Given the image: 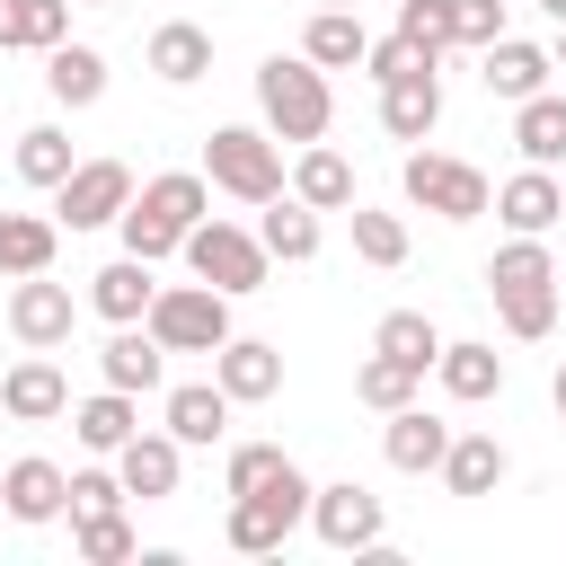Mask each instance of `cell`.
<instances>
[{"instance_id":"obj_1","label":"cell","mask_w":566,"mask_h":566,"mask_svg":"<svg viewBox=\"0 0 566 566\" xmlns=\"http://www.w3.org/2000/svg\"><path fill=\"white\" fill-rule=\"evenodd\" d=\"M203 203H212V186H203V177H186V168L150 177V186L115 212V221H124V248H133V256H150V265H159V256H177V239L203 221Z\"/></svg>"},{"instance_id":"obj_2","label":"cell","mask_w":566,"mask_h":566,"mask_svg":"<svg viewBox=\"0 0 566 566\" xmlns=\"http://www.w3.org/2000/svg\"><path fill=\"white\" fill-rule=\"evenodd\" d=\"M256 106H265V124H274L283 142H318V133H327V115H336L327 71H318L310 53H274V62L256 71Z\"/></svg>"},{"instance_id":"obj_3","label":"cell","mask_w":566,"mask_h":566,"mask_svg":"<svg viewBox=\"0 0 566 566\" xmlns=\"http://www.w3.org/2000/svg\"><path fill=\"white\" fill-rule=\"evenodd\" d=\"M142 327H150L168 354H212V345L230 336V292H212V283H168V292H150Z\"/></svg>"},{"instance_id":"obj_4","label":"cell","mask_w":566,"mask_h":566,"mask_svg":"<svg viewBox=\"0 0 566 566\" xmlns=\"http://www.w3.org/2000/svg\"><path fill=\"white\" fill-rule=\"evenodd\" d=\"M203 177H212L221 195H239V203H274V195H283V150H274L265 133H248V124H221V133L203 142Z\"/></svg>"},{"instance_id":"obj_5","label":"cell","mask_w":566,"mask_h":566,"mask_svg":"<svg viewBox=\"0 0 566 566\" xmlns=\"http://www.w3.org/2000/svg\"><path fill=\"white\" fill-rule=\"evenodd\" d=\"M177 256L195 265V283H212V292H256L265 283V239H248V230H230V221H195L186 239H177Z\"/></svg>"},{"instance_id":"obj_6","label":"cell","mask_w":566,"mask_h":566,"mask_svg":"<svg viewBox=\"0 0 566 566\" xmlns=\"http://www.w3.org/2000/svg\"><path fill=\"white\" fill-rule=\"evenodd\" d=\"M407 203L442 212V221H478L495 203V186L469 168V159H442V150H407Z\"/></svg>"},{"instance_id":"obj_7","label":"cell","mask_w":566,"mask_h":566,"mask_svg":"<svg viewBox=\"0 0 566 566\" xmlns=\"http://www.w3.org/2000/svg\"><path fill=\"white\" fill-rule=\"evenodd\" d=\"M301 513H310V478H292V486H256V495H230V548L274 557V548L292 539Z\"/></svg>"},{"instance_id":"obj_8","label":"cell","mask_w":566,"mask_h":566,"mask_svg":"<svg viewBox=\"0 0 566 566\" xmlns=\"http://www.w3.org/2000/svg\"><path fill=\"white\" fill-rule=\"evenodd\" d=\"M124 203H133V168H124V159H80V168L53 186V212H62L71 230H106Z\"/></svg>"},{"instance_id":"obj_9","label":"cell","mask_w":566,"mask_h":566,"mask_svg":"<svg viewBox=\"0 0 566 566\" xmlns=\"http://www.w3.org/2000/svg\"><path fill=\"white\" fill-rule=\"evenodd\" d=\"M71 318H80V301H71V283H44V274H18V292H9V327H18V345H35V354H53V345H71Z\"/></svg>"},{"instance_id":"obj_10","label":"cell","mask_w":566,"mask_h":566,"mask_svg":"<svg viewBox=\"0 0 566 566\" xmlns=\"http://www.w3.org/2000/svg\"><path fill=\"white\" fill-rule=\"evenodd\" d=\"M212 380H221L230 407H256V398L283 389V354H274L265 336H221V345H212Z\"/></svg>"},{"instance_id":"obj_11","label":"cell","mask_w":566,"mask_h":566,"mask_svg":"<svg viewBox=\"0 0 566 566\" xmlns=\"http://www.w3.org/2000/svg\"><path fill=\"white\" fill-rule=\"evenodd\" d=\"M310 522L327 548H380V495H363L354 478L345 486H310Z\"/></svg>"},{"instance_id":"obj_12","label":"cell","mask_w":566,"mask_h":566,"mask_svg":"<svg viewBox=\"0 0 566 566\" xmlns=\"http://www.w3.org/2000/svg\"><path fill=\"white\" fill-rule=\"evenodd\" d=\"M380 124H389V142H424V133L442 124L433 62H416V71H398V80H380Z\"/></svg>"},{"instance_id":"obj_13","label":"cell","mask_w":566,"mask_h":566,"mask_svg":"<svg viewBox=\"0 0 566 566\" xmlns=\"http://www.w3.org/2000/svg\"><path fill=\"white\" fill-rule=\"evenodd\" d=\"M0 504H9L18 522H53V513H71V478H62L53 460H9V469H0Z\"/></svg>"},{"instance_id":"obj_14","label":"cell","mask_w":566,"mask_h":566,"mask_svg":"<svg viewBox=\"0 0 566 566\" xmlns=\"http://www.w3.org/2000/svg\"><path fill=\"white\" fill-rule=\"evenodd\" d=\"M478 53H486V71H478V80H486L495 97H513V106H522V97H539V88H548V71H557V62H548L539 44H522V35H495V44H478Z\"/></svg>"},{"instance_id":"obj_15","label":"cell","mask_w":566,"mask_h":566,"mask_svg":"<svg viewBox=\"0 0 566 566\" xmlns=\"http://www.w3.org/2000/svg\"><path fill=\"white\" fill-rule=\"evenodd\" d=\"M150 292H159V283H150V256H133V248L88 274V301H97V318H115V327H133V318L150 310Z\"/></svg>"},{"instance_id":"obj_16","label":"cell","mask_w":566,"mask_h":566,"mask_svg":"<svg viewBox=\"0 0 566 566\" xmlns=\"http://www.w3.org/2000/svg\"><path fill=\"white\" fill-rule=\"evenodd\" d=\"M0 407H9L18 424H53V416L71 407V380H62V371H53L44 354H27V363H18L9 380H0Z\"/></svg>"},{"instance_id":"obj_17","label":"cell","mask_w":566,"mask_h":566,"mask_svg":"<svg viewBox=\"0 0 566 566\" xmlns=\"http://www.w3.org/2000/svg\"><path fill=\"white\" fill-rule=\"evenodd\" d=\"M115 478H124V495H142V504L177 495V433H133V442L115 451Z\"/></svg>"},{"instance_id":"obj_18","label":"cell","mask_w":566,"mask_h":566,"mask_svg":"<svg viewBox=\"0 0 566 566\" xmlns=\"http://www.w3.org/2000/svg\"><path fill=\"white\" fill-rule=\"evenodd\" d=\"M495 212H504L522 239H539V230L566 212V186H557L548 168H522V177H504V186H495Z\"/></svg>"},{"instance_id":"obj_19","label":"cell","mask_w":566,"mask_h":566,"mask_svg":"<svg viewBox=\"0 0 566 566\" xmlns=\"http://www.w3.org/2000/svg\"><path fill=\"white\" fill-rule=\"evenodd\" d=\"M97 363H106V389H133V398H142V389H159L168 345H159V336L133 318V327H115V336H106V354H97Z\"/></svg>"},{"instance_id":"obj_20","label":"cell","mask_w":566,"mask_h":566,"mask_svg":"<svg viewBox=\"0 0 566 566\" xmlns=\"http://www.w3.org/2000/svg\"><path fill=\"white\" fill-rule=\"evenodd\" d=\"M442 451H451V424H442V416H424V407H389V469L424 478V469H442Z\"/></svg>"},{"instance_id":"obj_21","label":"cell","mask_w":566,"mask_h":566,"mask_svg":"<svg viewBox=\"0 0 566 566\" xmlns=\"http://www.w3.org/2000/svg\"><path fill=\"white\" fill-rule=\"evenodd\" d=\"M71 35V0H0V53H53Z\"/></svg>"},{"instance_id":"obj_22","label":"cell","mask_w":566,"mask_h":566,"mask_svg":"<svg viewBox=\"0 0 566 566\" xmlns=\"http://www.w3.org/2000/svg\"><path fill=\"white\" fill-rule=\"evenodd\" d=\"M150 71H159L168 88H195V80L212 71V35H203L195 18H168V27L150 35Z\"/></svg>"},{"instance_id":"obj_23","label":"cell","mask_w":566,"mask_h":566,"mask_svg":"<svg viewBox=\"0 0 566 566\" xmlns=\"http://www.w3.org/2000/svg\"><path fill=\"white\" fill-rule=\"evenodd\" d=\"M44 88H53L62 106H97V97H106V53H97V44H71V35H62V44L44 53Z\"/></svg>"},{"instance_id":"obj_24","label":"cell","mask_w":566,"mask_h":566,"mask_svg":"<svg viewBox=\"0 0 566 566\" xmlns=\"http://www.w3.org/2000/svg\"><path fill=\"white\" fill-rule=\"evenodd\" d=\"M513 150H522L531 168H557V159H566V97H548V88L522 97V106H513Z\"/></svg>"},{"instance_id":"obj_25","label":"cell","mask_w":566,"mask_h":566,"mask_svg":"<svg viewBox=\"0 0 566 566\" xmlns=\"http://www.w3.org/2000/svg\"><path fill=\"white\" fill-rule=\"evenodd\" d=\"M292 195H301L310 212H345V203H354V168H345V150L310 142V150H301V168H292Z\"/></svg>"},{"instance_id":"obj_26","label":"cell","mask_w":566,"mask_h":566,"mask_svg":"<svg viewBox=\"0 0 566 566\" xmlns=\"http://www.w3.org/2000/svg\"><path fill=\"white\" fill-rule=\"evenodd\" d=\"M221 424H230L221 380H186V389H168V433H177V451H186V442H221Z\"/></svg>"},{"instance_id":"obj_27","label":"cell","mask_w":566,"mask_h":566,"mask_svg":"<svg viewBox=\"0 0 566 566\" xmlns=\"http://www.w3.org/2000/svg\"><path fill=\"white\" fill-rule=\"evenodd\" d=\"M71 433L88 442V451H124L142 424H133V389H97V398H80L71 407Z\"/></svg>"},{"instance_id":"obj_28","label":"cell","mask_w":566,"mask_h":566,"mask_svg":"<svg viewBox=\"0 0 566 566\" xmlns=\"http://www.w3.org/2000/svg\"><path fill=\"white\" fill-rule=\"evenodd\" d=\"M442 478H451V495H495V478H504V442H495V433H451Z\"/></svg>"},{"instance_id":"obj_29","label":"cell","mask_w":566,"mask_h":566,"mask_svg":"<svg viewBox=\"0 0 566 566\" xmlns=\"http://www.w3.org/2000/svg\"><path fill=\"white\" fill-rule=\"evenodd\" d=\"M363 44H371V35H363V18H354V9H318V18H310V35H301V53H310L318 71H354V62H363Z\"/></svg>"},{"instance_id":"obj_30","label":"cell","mask_w":566,"mask_h":566,"mask_svg":"<svg viewBox=\"0 0 566 566\" xmlns=\"http://www.w3.org/2000/svg\"><path fill=\"white\" fill-rule=\"evenodd\" d=\"M433 371H442L451 398H495V389H504V354H495V345H442Z\"/></svg>"},{"instance_id":"obj_31","label":"cell","mask_w":566,"mask_h":566,"mask_svg":"<svg viewBox=\"0 0 566 566\" xmlns=\"http://www.w3.org/2000/svg\"><path fill=\"white\" fill-rule=\"evenodd\" d=\"M256 239H265V256H283V265H310V256H318V212H310L301 195H292V203L274 195V212H265V230H256Z\"/></svg>"},{"instance_id":"obj_32","label":"cell","mask_w":566,"mask_h":566,"mask_svg":"<svg viewBox=\"0 0 566 566\" xmlns=\"http://www.w3.org/2000/svg\"><path fill=\"white\" fill-rule=\"evenodd\" d=\"M71 168H80V159H71V133H62V124H27V133H18V177H27V186H62Z\"/></svg>"},{"instance_id":"obj_33","label":"cell","mask_w":566,"mask_h":566,"mask_svg":"<svg viewBox=\"0 0 566 566\" xmlns=\"http://www.w3.org/2000/svg\"><path fill=\"white\" fill-rule=\"evenodd\" d=\"M44 265H53V221L0 212V274H44Z\"/></svg>"},{"instance_id":"obj_34","label":"cell","mask_w":566,"mask_h":566,"mask_svg":"<svg viewBox=\"0 0 566 566\" xmlns=\"http://www.w3.org/2000/svg\"><path fill=\"white\" fill-rule=\"evenodd\" d=\"M371 345H380V354H398V363H416V371H433V354H442V327H433L424 310H389Z\"/></svg>"},{"instance_id":"obj_35","label":"cell","mask_w":566,"mask_h":566,"mask_svg":"<svg viewBox=\"0 0 566 566\" xmlns=\"http://www.w3.org/2000/svg\"><path fill=\"white\" fill-rule=\"evenodd\" d=\"M416 380H424V371H416V363H398V354H380V345H371V363H363V371H354V398H363V407H380V416H389V407H407V398H416Z\"/></svg>"},{"instance_id":"obj_36","label":"cell","mask_w":566,"mask_h":566,"mask_svg":"<svg viewBox=\"0 0 566 566\" xmlns=\"http://www.w3.org/2000/svg\"><path fill=\"white\" fill-rule=\"evenodd\" d=\"M531 283H557V265H548L539 239L513 230V248H495V265H486V292H531Z\"/></svg>"},{"instance_id":"obj_37","label":"cell","mask_w":566,"mask_h":566,"mask_svg":"<svg viewBox=\"0 0 566 566\" xmlns=\"http://www.w3.org/2000/svg\"><path fill=\"white\" fill-rule=\"evenodd\" d=\"M345 221H354V256H363V265H398V256H407V221H398V212H363V203H354Z\"/></svg>"},{"instance_id":"obj_38","label":"cell","mask_w":566,"mask_h":566,"mask_svg":"<svg viewBox=\"0 0 566 566\" xmlns=\"http://www.w3.org/2000/svg\"><path fill=\"white\" fill-rule=\"evenodd\" d=\"M292 478H301V469H292L274 442H239V451H230V495H256V486H292Z\"/></svg>"},{"instance_id":"obj_39","label":"cell","mask_w":566,"mask_h":566,"mask_svg":"<svg viewBox=\"0 0 566 566\" xmlns=\"http://www.w3.org/2000/svg\"><path fill=\"white\" fill-rule=\"evenodd\" d=\"M495 310H504V327H513V336H548V327H557V283H531V292H495Z\"/></svg>"},{"instance_id":"obj_40","label":"cell","mask_w":566,"mask_h":566,"mask_svg":"<svg viewBox=\"0 0 566 566\" xmlns=\"http://www.w3.org/2000/svg\"><path fill=\"white\" fill-rule=\"evenodd\" d=\"M398 35L433 62V53L451 44V0H398Z\"/></svg>"},{"instance_id":"obj_41","label":"cell","mask_w":566,"mask_h":566,"mask_svg":"<svg viewBox=\"0 0 566 566\" xmlns=\"http://www.w3.org/2000/svg\"><path fill=\"white\" fill-rule=\"evenodd\" d=\"M80 557H88V566L133 557V522H124V513H88V522H80Z\"/></svg>"},{"instance_id":"obj_42","label":"cell","mask_w":566,"mask_h":566,"mask_svg":"<svg viewBox=\"0 0 566 566\" xmlns=\"http://www.w3.org/2000/svg\"><path fill=\"white\" fill-rule=\"evenodd\" d=\"M115 504H124V478H106V469H71V522L115 513Z\"/></svg>"},{"instance_id":"obj_43","label":"cell","mask_w":566,"mask_h":566,"mask_svg":"<svg viewBox=\"0 0 566 566\" xmlns=\"http://www.w3.org/2000/svg\"><path fill=\"white\" fill-rule=\"evenodd\" d=\"M504 35V0H451V44H495Z\"/></svg>"},{"instance_id":"obj_44","label":"cell","mask_w":566,"mask_h":566,"mask_svg":"<svg viewBox=\"0 0 566 566\" xmlns=\"http://www.w3.org/2000/svg\"><path fill=\"white\" fill-rule=\"evenodd\" d=\"M363 62H371V80H398V71H416L424 53H416L407 35H389V44H363Z\"/></svg>"},{"instance_id":"obj_45","label":"cell","mask_w":566,"mask_h":566,"mask_svg":"<svg viewBox=\"0 0 566 566\" xmlns=\"http://www.w3.org/2000/svg\"><path fill=\"white\" fill-rule=\"evenodd\" d=\"M548 398H557V416H566V363H557V380H548Z\"/></svg>"},{"instance_id":"obj_46","label":"cell","mask_w":566,"mask_h":566,"mask_svg":"<svg viewBox=\"0 0 566 566\" xmlns=\"http://www.w3.org/2000/svg\"><path fill=\"white\" fill-rule=\"evenodd\" d=\"M539 9H548V18H557V27H566V0H539Z\"/></svg>"},{"instance_id":"obj_47","label":"cell","mask_w":566,"mask_h":566,"mask_svg":"<svg viewBox=\"0 0 566 566\" xmlns=\"http://www.w3.org/2000/svg\"><path fill=\"white\" fill-rule=\"evenodd\" d=\"M318 9H354V0H318Z\"/></svg>"},{"instance_id":"obj_48","label":"cell","mask_w":566,"mask_h":566,"mask_svg":"<svg viewBox=\"0 0 566 566\" xmlns=\"http://www.w3.org/2000/svg\"><path fill=\"white\" fill-rule=\"evenodd\" d=\"M557 62H566V35H557Z\"/></svg>"},{"instance_id":"obj_49","label":"cell","mask_w":566,"mask_h":566,"mask_svg":"<svg viewBox=\"0 0 566 566\" xmlns=\"http://www.w3.org/2000/svg\"><path fill=\"white\" fill-rule=\"evenodd\" d=\"M88 9H97V0H88Z\"/></svg>"}]
</instances>
